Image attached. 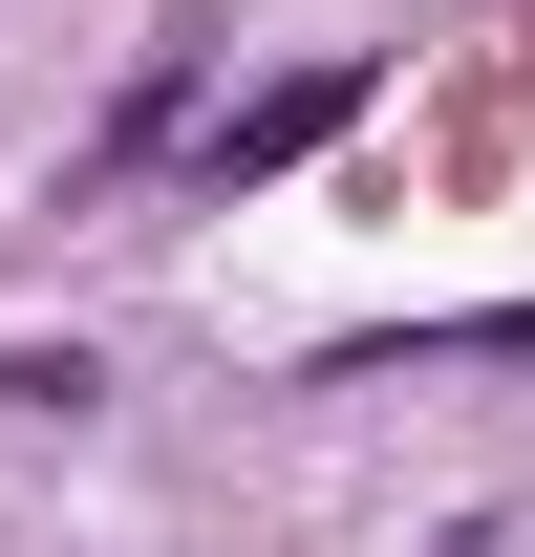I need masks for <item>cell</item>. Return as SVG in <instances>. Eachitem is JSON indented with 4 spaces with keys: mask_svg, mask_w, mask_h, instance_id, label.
Here are the masks:
<instances>
[{
    "mask_svg": "<svg viewBox=\"0 0 535 557\" xmlns=\"http://www.w3.org/2000/svg\"><path fill=\"white\" fill-rule=\"evenodd\" d=\"M343 108H364V65H300V86H258V108H214V150H194V172H214V194H258V172H300Z\"/></svg>",
    "mask_w": 535,
    "mask_h": 557,
    "instance_id": "cell-1",
    "label": "cell"
}]
</instances>
